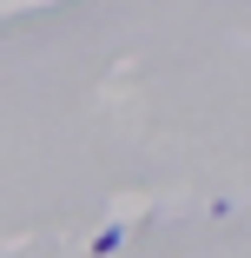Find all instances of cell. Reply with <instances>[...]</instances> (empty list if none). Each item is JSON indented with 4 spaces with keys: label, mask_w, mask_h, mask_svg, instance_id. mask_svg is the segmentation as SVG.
<instances>
[]
</instances>
